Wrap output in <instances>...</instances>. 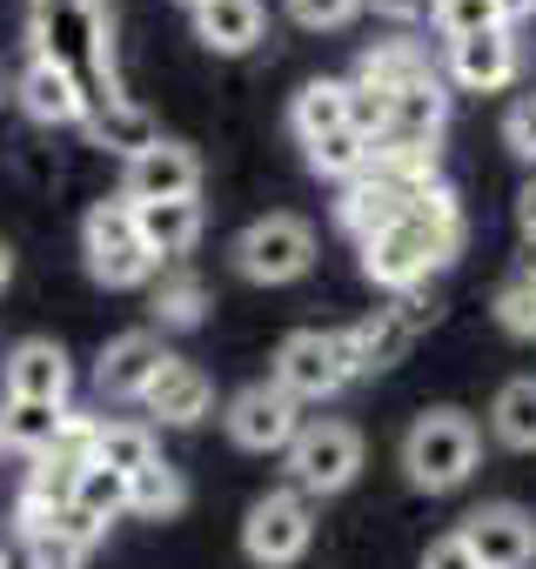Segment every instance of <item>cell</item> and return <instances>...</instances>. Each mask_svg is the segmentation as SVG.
<instances>
[{
    "label": "cell",
    "instance_id": "277c9868",
    "mask_svg": "<svg viewBox=\"0 0 536 569\" xmlns=\"http://www.w3.org/2000/svg\"><path fill=\"white\" fill-rule=\"evenodd\" d=\"M235 274L261 281V289H282V281H302L316 268V228L302 214H261L235 234Z\"/></svg>",
    "mask_w": 536,
    "mask_h": 569
},
{
    "label": "cell",
    "instance_id": "ab89813d",
    "mask_svg": "<svg viewBox=\"0 0 536 569\" xmlns=\"http://www.w3.org/2000/svg\"><path fill=\"white\" fill-rule=\"evenodd\" d=\"M516 228H523V241L536 248V174L523 181V194H516Z\"/></svg>",
    "mask_w": 536,
    "mask_h": 569
},
{
    "label": "cell",
    "instance_id": "484cf974",
    "mask_svg": "<svg viewBox=\"0 0 536 569\" xmlns=\"http://www.w3.org/2000/svg\"><path fill=\"white\" fill-rule=\"evenodd\" d=\"M61 416L68 409H48V402H0V449H14L28 462L61 449Z\"/></svg>",
    "mask_w": 536,
    "mask_h": 569
},
{
    "label": "cell",
    "instance_id": "ba28073f",
    "mask_svg": "<svg viewBox=\"0 0 536 569\" xmlns=\"http://www.w3.org/2000/svg\"><path fill=\"white\" fill-rule=\"evenodd\" d=\"M289 476L302 496H343L363 476V436L349 422H302L289 442Z\"/></svg>",
    "mask_w": 536,
    "mask_h": 569
},
{
    "label": "cell",
    "instance_id": "7402d4cb",
    "mask_svg": "<svg viewBox=\"0 0 536 569\" xmlns=\"http://www.w3.org/2000/svg\"><path fill=\"white\" fill-rule=\"evenodd\" d=\"M101 148H121V154H141L148 141H161L155 134V121L128 101V88H115V94H88V121H81Z\"/></svg>",
    "mask_w": 536,
    "mask_h": 569
},
{
    "label": "cell",
    "instance_id": "5bb4252c",
    "mask_svg": "<svg viewBox=\"0 0 536 569\" xmlns=\"http://www.w3.org/2000/svg\"><path fill=\"white\" fill-rule=\"evenodd\" d=\"M141 409H148L155 422H168V429H195V422L215 409V382H208L201 362L168 356V362L155 369V382L141 389Z\"/></svg>",
    "mask_w": 536,
    "mask_h": 569
},
{
    "label": "cell",
    "instance_id": "bcb514c9",
    "mask_svg": "<svg viewBox=\"0 0 536 569\" xmlns=\"http://www.w3.org/2000/svg\"><path fill=\"white\" fill-rule=\"evenodd\" d=\"M0 569H8V562H0Z\"/></svg>",
    "mask_w": 536,
    "mask_h": 569
},
{
    "label": "cell",
    "instance_id": "cb8c5ba5",
    "mask_svg": "<svg viewBox=\"0 0 536 569\" xmlns=\"http://www.w3.org/2000/svg\"><path fill=\"white\" fill-rule=\"evenodd\" d=\"M356 81L376 88V94H403V88H416V81H436V61H429L423 48H409V41H383V48H369V54L356 61Z\"/></svg>",
    "mask_w": 536,
    "mask_h": 569
},
{
    "label": "cell",
    "instance_id": "f546056e",
    "mask_svg": "<svg viewBox=\"0 0 536 569\" xmlns=\"http://www.w3.org/2000/svg\"><path fill=\"white\" fill-rule=\"evenodd\" d=\"M88 462H101V469H115V476H141L148 462H161V456H155V429H148V422H101Z\"/></svg>",
    "mask_w": 536,
    "mask_h": 569
},
{
    "label": "cell",
    "instance_id": "f35d334b",
    "mask_svg": "<svg viewBox=\"0 0 536 569\" xmlns=\"http://www.w3.org/2000/svg\"><path fill=\"white\" fill-rule=\"evenodd\" d=\"M363 8H376L383 21L409 28V21H429V14H436V0H363Z\"/></svg>",
    "mask_w": 536,
    "mask_h": 569
},
{
    "label": "cell",
    "instance_id": "4316f807",
    "mask_svg": "<svg viewBox=\"0 0 536 569\" xmlns=\"http://www.w3.org/2000/svg\"><path fill=\"white\" fill-rule=\"evenodd\" d=\"M289 128H296V141H322V134H336V128H349V81H309L296 101H289Z\"/></svg>",
    "mask_w": 536,
    "mask_h": 569
},
{
    "label": "cell",
    "instance_id": "e0dca14e",
    "mask_svg": "<svg viewBox=\"0 0 536 569\" xmlns=\"http://www.w3.org/2000/svg\"><path fill=\"white\" fill-rule=\"evenodd\" d=\"M101 536H108V529H101L95 516H81V509H61V516H48V522H28V529H21L28 569H81Z\"/></svg>",
    "mask_w": 536,
    "mask_h": 569
},
{
    "label": "cell",
    "instance_id": "44dd1931",
    "mask_svg": "<svg viewBox=\"0 0 536 569\" xmlns=\"http://www.w3.org/2000/svg\"><path fill=\"white\" fill-rule=\"evenodd\" d=\"M268 14H261V0H201L195 8V34L208 54H248L261 41Z\"/></svg>",
    "mask_w": 536,
    "mask_h": 569
},
{
    "label": "cell",
    "instance_id": "d590c367",
    "mask_svg": "<svg viewBox=\"0 0 536 569\" xmlns=\"http://www.w3.org/2000/svg\"><path fill=\"white\" fill-rule=\"evenodd\" d=\"M363 14V0H289V21L309 28V34H329V28H349Z\"/></svg>",
    "mask_w": 536,
    "mask_h": 569
},
{
    "label": "cell",
    "instance_id": "30bf717a",
    "mask_svg": "<svg viewBox=\"0 0 536 569\" xmlns=\"http://www.w3.org/2000/svg\"><path fill=\"white\" fill-rule=\"evenodd\" d=\"M483 569H529L536 562V516L523 502H483L456 529Z\"/></svg>",
    "mask_w": 536,
    "mask_h": 569
},
{
    "label": "cell",
    "instance_id": "74e56055",
    "mask_svg": "<svg viewBox=\"0 0 536 569\" xmlns=\"http://www.w3.org/2000/svg\"><path fill=\"white\" fill-rule=\"evenodd\" d=\"M416 569H483V562H476V556H469V542L449 529V536H436V542L423 549V562H416Z\"/></svg>",
    "mask_w": 536,
    "mask_h": 569
},
{
    "label": "cell",
    "instance_id": "ac0fdd59",
    "mask_svg": "<svg viewBox=\"0 0 536 569\" xmlns=\"http://www.w3.org/2000/svg\"><path fill=\"white\" fill-rule=\"evenodd\" d=\"M81 469H88V456H68V449L34 456V469H28V482H21V509H14L21 529H28V522H48V516H61V509H75Z\"/></svg>",
    "mask_w": 536,
    "mask_h": 569
},
{
    "label": "cell",
    "instance_id": "ee69618b",
    "mask_svg": "<svg viewBox=\"0 0 536 569\" xmlns=\"http://www.w3.org/2000/svg\"><path fill=\"white\" fill-rule=\"evenodd\" d=\"M523 274H529V281H536V248H529V254H523Z\"/></svg>",
    "mask_w": 536,
    "mask_h": 569
},
{
    "label": "cell",
    "instance_id": "7c38bea8",
    "mask_svg": "<svg viewBox=\"0 0 536 569\" xmlns=\"http://www.w3.org/2000/svg\"><path fill=\"white\" fill-rule=\"evenodd\" d=\"M14 101L41 128H81L88 121V81L75 68L48 61V54H28V68L14 74Z\"/></svg>",
    "mask_w": 536,
    "mask_h": 569
},
{
    "label": "cell",
    "instance_id": "8992f818",
    "mask_svg": "<svg viewBox=\"0 0 536 569\" xmlns=\"http://www.w3.org/2000/svg\"><path fill=\"white\" fill-rule=\"evenodd\" d=\"M309 542H316V509H309L302 489H268V496L248 502V516H241V556L255 569H289V562L309 556Z\"/></svg>",
    "mask_w": 536,
    "mask_h": 569
},
{
    "label": "cell",
    "instance_id": "f1b7e54d",
    "mask_svg": "<svg viewBox=\"0 0 536 569\" xmlns=\"http://www.w3.org/2000/svg\"><path fill=\"white\" fill-rule=\"evenodd\" d=\"M181 509H188V482H181V469L148 462L141 476H128V516H141V522H168V516H181Z\"/></svg>",
    "mask_w": 536,
    "mask_h": 569
},
{
    "label": "cell",
    "instance_id": "9a60e30c",
    "mask_svg": "<svg viewBox=\"0 0 536 569\" xmlns=\"http://www.w3.org/2000/svg\"><path fill=\"white\" fill-rule=\"evenodd\" d=\"M161 362H168L161 336H155V329H128V336H115V342L101 349V362H95V389H101L108 402H141V389L155 382Z\"/></svg>",
    "mask_w": 536,
    "mask_h": 569
},
{
    "label": "cell",
    "instance_id": "4dcf8cb0",
    "mask_svg": "<svg viewBox=\"0 0 536 569\" xmlns=\"http://www.w3.org/2000/svg\"><path fill=\"white\" fill-rule=\"evenodd\" d=\"M155 322L161 329H195L201 322V309H208V289H201V281L188 274V268H161L155 274Z\"/></svg>",
    "mask_w": 536,
    "mask_h": 569
},
{
    "label": "cell",
    "instance_id": "d6a6232c",
    "mask_svg": "<svg viewBox=\"0 0 536 569\" xmlns=\"http://www.w3.org/2000/svg\"><path fill=\"white\" fill-rule=\"evenodd\" d=\"M429 28L456 48V41H476V34H489V28H503V8H496V0H436Z\"/></svg>",
    "mask_w": 536,
    "mask_h": 569
},
{
    "label": "cell",
    "instance_id": "7a4b0ae2",
    "mask_svg": "<svg viewBox=\"0 0 536 569\" xmlns=\"http://www.w3.org/2000/svg\"><path fill=\"white\" fill-rule=\"evenodd\" d=\"M476 456H483V436L463 409H423L403 436V476L409 489L423 496H449L476 476Z\"/></svg>",
    "mask_w": 536,
    "mask_h": 569
},
{
    "label": "cell",
    "instance_id": "d6986e66",
    "mask_svg": "<svg viewBox=\"0 0 536 569\" xmlns=\"http://www.w3.org/2000/svg\"><path fill=\"white\" fill-rule=\"evenodd\" d=\"M449 128V94L443 81H416L403 94H389V121H383V141H409V148H436Z\"/></svg>",
    "mask_w": 536,
    "mask_h": 569
},
{
    "label": "cell",
    "instance_id": "603a6c76",
    "mask_svg": "<svg viewBox=\"0 0 536 569\" xmlns=\"http://www.w3.org/2000/svg\"><path fill=\"white\" fill-rule=\"evenodd\" d=\"M135 221H141V241L155 261H181L201 241V201H148V208H135Z\"/></svg>",
    "mask_w": 536,
    "mask_h": 569
},
{
    "label": "cell",
    "instance_id": "2e32d148",
    "mask_svg": "<svg viewBox=\"0 0 536 569\" xmlns=\"http://www.w3.org/2000/svg\"><path fill=\"white\" fill-rule=\"evenodd\" d=\"M516 68H523V48H516L509 28H489V34L449 48V81L469 88V94H503L516 81Z\"/></svg>",
    "mask_w": 536,
    "mask_h": 569
},
{
    "label": "cell",
    "instance_id": "ffe728a7",
    "mask_svg": "<svg viewBox=\"0 0 536 569\" xmlns=\"http://www.w3.org/2000/svg\"><path fill=\"white\" fill-rule=\"evenodd\" d=\"M409 201H416V194H403V188H389V181H376V174H356V181H343L336 221H343L356 241H369V234L396 228V221L409 214Z\"/></svg>",
    "mask_w": 536,
    "mask_h": 569
},
{
    "label": "cell",
    "instance_id": "6da1fadb",
    "mask_svg": "<svg viewBox=\"0 0 536 569\" xmlns=\"http://www.w3.org/2000/svg\"><path fill=\"white\" fill-rule=\"evenodd\" d=\"M456 248H463V201H456L449 181H429L396 228L363 241V274L376 281V289H389V296H409L436 268L456 261Z\"/></svg>",
    "mask_w": 536,
    "mask_h": 569
},
{
    "label": "cell",
    "instance_id": "9c48e42d",
    "mask_svg": "<svg viewBox=\"0 0 536 569\" xmlns=\"http://www.w3.org/2000/svg\"><path fill=\"white\" fill-rule=\"evenodd\" d=\"M429 322H436V302H423V289H409L396 309H376V316H363L356 329H343V336H349V356H356V376L396 369V362L409 356V342H416Z\"/></svg>",
    "mask_w": 536,
    "mask_h": 569
},
{
    "label": "cell",
    "instance_id": "1f68e13d",
    "mask_svg": "<svg viewBox=\"0 0 536 569\" xmlns=\"http://www.w3.org/2000/svg\"><path fill=\"white\" fill-rule=\"evenodd\" d=\"M302 154H309L316 174H329V181H356L363 161H369V141H363L356 128H336V134H322V141H302Z\"/></svg>",
    "mask_w": 536,
    "mask_h": 569
},
{
    "label": "cell",
    "instance_id": "5b68a950",
    "mask_svg": "<svg viewBox=\"0 0 536 569\" xmlns=\"http://www.w3.org/2000/svg\"><path fill=\"white\" fill-rule=\"evenodd\" d=\"M276 389H289L296 402H329L356 382V356H349V336L343 329H296L282 336L276 349Z\"/></svg>",
    "mask_w": 536,
    "mask_h": 569
},
{
    "label": "cell",
    "instance_id": "f6af8a7d",
    "mask_svg": "<svg viewBox=\"0 0 536 569\" xmlns=\"http://www.w3.org/2000/svg\"><path fill=\"white\" fill-rule=\"evenodd\" d=\"M181 8H188V14H195V8H201V0H181Z\"/></svg>",
    "mask_w": 536,
    "mask_h": 569
},
{
    "label": "cell",
    "instance_id": "60d3db41",
    "mask_svg": "<svg viewBox=\"0 0 536 569\" xmlns=\"http://www.w3.org/2000/svg\"><path fill=\"white\" fill-rule=\"evenodd\" d=\"M496 8H503V28H516V21L536 14V0H496Z\"/></svg>",
    "mask_w": 536,
    "mask_h": 569
},
{
    "label": "cell",
    "instance_id": "4fadbf2b",
    "mask_svg": "<svg viewBox=\"0 0 536 569\" xmlns=\"http://www.w3.org/2000/svg\"><path fill=\"white\" fill-rule=\"evenodd\" d=\"M0 389H8V402H48V409H68V396H75L68 349L48 342V336L14 342L8 362H0Z\"/></svg>",
    "mask_w": 536,
    "mask_h": 569
},
{
    "label": "cell",
    "instance_id": "8fae6325",
    "mask_svg": "<svg viewBox=\"0 0 536 569\" xmlns=\"http://www.w3.org/2000/svg\"><path fill=\"white\" fill-rule=\"evenodd\" d=\"M195 188H201V161H195L188 141H148L121 168V201H135V208H148V201H195Z\"/></svg>",
    "mask_w": 536,
    "mask_h": 569
},
{
    "label": "cell",
    "instance_id": "8d00e7d4",
    "mask_svg": "<svg viewBox=\"0 0 536 569\" xmlns=\"http://www.w3.org/2000/svg\"><path fill=\"white\" fill-rule=\"evenodd\" d=\"M503 141H509V154L536 161V94H523V101L503 114Z\"/></svg>",
    "mask_w": 536,
    "mask_h": 569
},
{
    "label": "cell",
    "instance_id": "83f0119b",
    "mask_svg": "<svg viewBox=\"0 0 536 569\" xmlns=\"http://www.w3.org/2000/svg\"><path fill=\"white\" fill-rule=\"evenodd\" d=\"M363 174H376V181H389L403 194H423L429 181H443L436 174V148H409V141H369Z\"/></svg>",
    "mask_w": 536,
    "mask_h": 569
},
{
    "label": "cell",
    "instance_id": "7bdbcfd3",
    "mask_svg": "<svg viewBox=\"0 0 536 569\" xmlns=\"http://www.w3.org/2000/svg\"><path fill=\"white\" fill-rule=\"evenodd\" d=\"M0 101H14V74H8V61H0Z\"/></svg>",
    "mask_w": 536,
    "mask_h": 569
},
{
    "label": "cell",
    "instance_id": "b9f144b4",
    "mask_svg": "<svg viewBox=\"0 0 536 569\" xmlns=\"http://www.w3.org/2000/svg\"><path fill=\"white\" fill-rule=\"evenodd\" d=\"M8 281H14V248L0 241V289H8Z\"/></svg>",
    "mask_w": 536,
    "mask_h": 569
},
{
    "label": "cell",
    "instance_id": "e575fe53",
    "mask_svg": "<svg viewBox=\"0 0 536 569\" xmlns=\"http://www.w3.org/2000/svg\"><path fill=\"white\" fill-rule=\"evenodd\" d=\"M489 309H496V329H503V336L536 342V281H529L523 268H516V274L503 281V289H496V302H489Z\"/></svg>",
    "mask_w": 536,
    "mask_h": 569
},
{
    "label": "cell",
    "instance_id": "836d02e7",
    "mask_svg": "<svg viewBox=\"0 0 536 569\" xmlns=\"http://www.w3.org/2000/svg\"><path fill=\"white\" fill-rule=\"evenodd\" d=\"M75 509H81V516H95V522L108 529L115 516H128V476H115V469L88 462V469H81V496H75Z\"/></svg>",
    "mask_w": 536,
    "mask_h": 569
},
{
    "label": "cell",
    "instance_id": "d4e9b609",
    "mask_svg": "<svg viewBox=\"0 0 536 569\" xmlns=\"http://www.w3.org/2000/svg\"><path fill=\"white\" fill-rule=\"evenodd\" d=\"M489 436L516 456H536V376H509L489 402Z\"/></svg>",
    "mask_w": 536,
    "mask_h": 569
},
{
    "label": "cell",
    "instance_id": "52a82bcc",
    "mask_svg": "<svg viewBox=\"0 0 536 569\" xmlns=\"http://www.w3.org/2000/svg\"><path fill=\"white\" fill-rule=\"evenodd\" d=\"M221 429H228V442L248 449V456H268V449L289 456V442L302 436V402H296L289 389H276V382H248V389L228 396Z\"/></svg>",
    "mask_w": 536,
    "mask_h": 569
},
{
    "label": "cell",
    "instance_id": "3957f363",
    "mask_svg": "<svg viewBox=\"0 0 536 569\" xmlns=\"http://www.w3.org/2000/svg\"><path fill=\"white\" fill-rule=\"evenodd\" d=\"M81 254H88V274L101 289H141V281L161 274V261L148 254L141 241V221H135V201H95L88 221H81Z\"/></svg>",
    "mask_w": 536,
    "mask_h": 569
}]
</instances>
